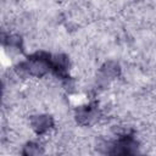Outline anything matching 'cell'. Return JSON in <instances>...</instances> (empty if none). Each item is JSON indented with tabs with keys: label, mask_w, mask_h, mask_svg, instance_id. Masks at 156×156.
<instances>
[{
	"label": "cell",
	"mask_w": 156,
	"mask_h": 156,
	"mask_svg": "<svg viewBox=\"0 0 156 156\" xmlns=\"http://www.w3.org/2000/svg\"><path fill=\"white\" fill-rule=\"evenodd\" d=\"M52 126V121L49 116H37L32 121V128L38 133H44L50 129Z\"/></svg>",
	"instance_id": "1"
},
{
	"label": "cell",
	"mask_w": 156,
	"mask_h": 156,
	"mask_svg": "<svg viewBox=\"0 0 156 156\" xmlns=\"http://www.w3.org/2000/svg\"><path fill=\"white\" fill-rule=\"evenodd\" d=\"M24 156H38L40 154V145L37 143H28L23 150Z\"/></svg>",
	"instance_id": "2"
}]
</instances>
